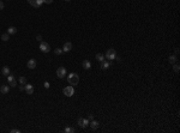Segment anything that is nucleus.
I'll list each match as a JSON object with an SVG mask.
<instances>
[{"mask_svg":"<svg viewBox=\"0 0 180 133\" xmlns=\"http://www.w3.org/2000/svg\"><path fill=\"white\" fill-rule=\"evenodd\" d=\"M19 91H24V85H23V86H19Z\"/></svg>","mask_w":180,"mask_h":133,"instance_id":"nucleus-31","label":"nucleus"},{"mask_svg":"<svg viewBox=\"0 0 180 133\" xmlns=\"http://www.w3.org/2000/svg\"><path fill=\"white\" fill-rule=\"evenodd\" d=\"M40 50L43 52V53H48L50 50V47H49V44L47 42H41L40 43Z\"/></svg>","mask_w":180,"mask_h":133,"instance_id":"nucleus-6","label":"nucleus"},{"mask_svg":"<svg viewBox=\"0 0 180 133\" xmlns=\"http://www.w3.org/2000/svg\"><path fill=\"white\" fill-rule=\"evenodd\" d=\"M168 61H169V64H170V65L175 64V62H176V56H175V55H170L168 58Z\"/></svg>","mask_w":180,"mask_h":133,"instance_id":"nucleus-19","label":"nucleus"},{"mask_svg":"<svg viewBox=\"0 0 180 133\" xmlns=\"http://www.w3.org/2000/svg\"><path fill=\"white\" fill-rule=\"evenodd\" d=\"M89 125V120H88L87 117H79L78 119V126L82 128H85Z\"/></svg>","mask_w":180,"mask_h":133,"instance_id":"nucleus-4","label":"nucleus"},{"mask_svg":"<svg viewBox=\"0 0 180 133\" xmlns=\"http://www.w3.org/2000/svg\"><path fill=\"white\" fill-rule=\"evenodd\" d=\"M64 131H65L66 133H75V132H76V129H75L73 127H66Z\"/></svg>","mask_w":180,"mask_h":133,"instance_id":"nucleus-21","label":"nucleus"},{"mask_svg":"<svg viewBox=\"0 0 180 133\" xmlns=\"http://www.w3.org/2000/svg\"><path fill=\"white\" fill-rule=\"evenodd\" d=\"M19 83L22 84V85H25V84H27V78L25 77H19Z\"/></svg>","mask_w":180,"mask_h":133,"instance_id":"nucleus-23","label":"nucleus"},{"mask_svg":"<svg viewBox=\"0 0 180 133\" xmlns=\"http://www.w3.org/2000/svg\"><path fill=\"white\" fill-rule=\"evenodd\" d=\"M1 73H3L5 77H7V76L10 74V67H9V66H4V67H3V71H1Z\"/></svg>","mask_w":180,"mask_h":133,"instance_id":"nucleus-16","label":"nucleus"},{"mask_svg":"<svg viewBox=\"0 0 180 133\" xmlns=\"http://www.w3.org/2000/svg\"><path fill=\"white\" fill-rule=\"evenodd\" d=\"M16 33H17V29L15 27H10V28L7 29V34L9 35H15Z\"/></svg>","mask_w":180,"mask_h":133,"instance_id":"nucleus-18","label":"nucleus"},{"mask_svg":"<svg viewBox=\"0 0 180 133\" xmlns=\"http://www.w3.org/2000/svg\"><path fill=\"white\" fill-rule=\"evenodd\" d=\"M43 86H44V88H46V89H48V88H49V83H48V82H44Z\"/></svg>","mask_w":180,"mask_h":133,"instance_id":"nucleus-29","label":"nucleus"},{"mask_svg":"<svg viewBox=\"0 0 180 133\" xmlns=\"http://www.w3.org/2000/svg\"><path fill=\"white\" fill-rule=\"evenodd\" d=\"M54 53L56 54V55H60V54L63 53V49H60V48H56V49L54 50Z\"/></svg>","mask_w":180,"mask_h":133,"instance_id":"nucleus-24","label":"nucleus"},{"mask_svg":"<svg viewBox=\"0 0 180 133\" xmlns=\"http://www.w3.org/2000/svg\"><path fill=\"white\" fill-rule=\"evenodd\" d=\"M67 82H69V84L70 85H72V86H75V85H77V84L79 83V77H78V74L75 72L70 73L69 76H67Z\"/></svg>","mask_w":180,"mask_h":133,"instance_id":"nucleus-1","label":"nucleus"},{"mask_svg":"<svg viewBox=\"0 0 180 133\" xmlns=\"http://www.w3.org/2000/svg\"><path fill=\"white\" fill-rule=\"evenodd\" d=\"M36 40H37L38 42H42V36H41V35H37V36H36Z\"/></svg>","mask_w":180,"mask_h":133,"instance_id":"nucleus-26","label":"nucleus"},{"mask_svg":"<svg viewBox=\"0 0 180 133\" xmlns=\"http://www.w3.org/2000/svg\"><path fill=\"white\" fill-rule=\"evenodd\" d=\"M36 64H37V62H36V60H35V59H30V60L28 61L27 66L29 67L30 70H34V68L36 67Z\"/></svg>","mask_w":180,"mask_h":133,"instance_id":"nucleus-10","label":"nucleus"},{"mask_svg":"<svg viewBox=\"0 0 180 133\" xmlns=\"http://www.w3.org/2000/svg\"><path fill=\"white\" fill-rule=\"evenodd\" d=\"M9 90H10V86H7V85H1L0 86V92L1 94H7Z\"/></svg>","mask_w":180,"mask_h":133,"instance_id":"nucleus-15","label":"nucleus"},{"mask_svg":"<svg viewBox=\"0 0 180 133\" xmlns=\"http://www.w3.org/2000/svg\"><path fill=\"white\" fill-rule=\"evenodd\" d=\"M106 58L109 59V60H114L115 58H116V53H115V50L113 48H110V49L107 50V53H106Z\"/></svg>","mask_w":180,"mask_h":133,"instance_id":"nucleus-3","label":"nucleus"},{"mask_svg":"<svg viewBox=\"0 0 180 133\" xmlns=\"http://www.w3.org/2000/svg\"><path fill=\"white\" fill-rule=\"evenodd\" d=\"M24 91H25L28 95H33L34 94V86L31 85V84H25V85H24Z\"/></svg>","mask_w":180,"mask_h":133,"instance_id":"nucleus-9","label":"nucleus"},{"mask_svg":"<svg viewBox=\"0 0 180 133\" xmlns=\"http://www.w3.org/2000/svg\"><path fill=\"white\" fill-rule=\"evenodd\" d=\"M1 40H3L4 42L9 41V40H10V35H9L7 33H6V34H3V35H1Z\"/></svg>","mask_w":180,"mask_h":133,"instance_id":"nucleus-20","label":"nucleus"},{"mask_svg":"<svg viewBox=\"0 0 180 133\" xmlns=\"http://www.w3.org/2000/svg\"><path fill=\"white\" fill-rule=\"evenodd\" d=\"M87 119L89 120V121H91V120H94V116H93V115H88Z\"/></svg>","mask_w":180,"mask_h":133,"instance_id":"nucleus-30","label":"nucleus"},{"mask_svg":"<svg viewBox=\"0 0 180 133\" xmlns=\"http://www.w3.org/2000/svg\"><path fill=\"white\" fill-rule=\"evenodd\" d=\"M83 68L84 70H90L91 68V62L89 60H84L83 61Z\"/></svg>","mask_w":180,"mask_h":133,"instance_id":"nucleus-14","label":"nucleus"},{"mask_svg":"<svg viewBox=\"0 0 180 133\" xmlns=\"http://www.w3.org/2000/svg\"><path fill=\"white\" fill-rule=\"evenodd\" d=\"M173 70H174L175 72L178 73L179 72V70H180V66H179V64H176V62H175V64H173Z\"/></svg>","mask_w":180,"mask_h":133,"instance_id":"nucleus-22","label":"nucleus"},{"mask_svg":"<svg viewBox=\"0 0 180 133\" xmlns=\"http://www.w3.org/2000/svg\"><path fill=\"white\" fill-rule=\"evenodd\" d=\"M96 60L100 61V62H102L103 60H106V56H104L103 54H101V53H97V54H96Z\"/></svg>","mask_w":180,"mask_h":133,"instance_id":"nucleus-17","label":"nucleus"},{"mask_svg":"<svg viewBox=\"0 0 180 133\" xmlns=\"http://www.w3.org/2000/svg\"><path fill=\"white\" fill-rule=\"evenodd\" d=\"M44 4H52L53 3V0H43Z\"/></svg>","mask_w":180,"mask_h":133,"instance_id":"nucleus-28","label":"nucleus"},{"mask_svg":"<svg viewBox=\"0 0 180 133\" xmlns=\"http://www.w3.org/2000/svg\"><path fill=\"white\" fill-rule=\"evenodd\" d=\"M72 49V43L71 42H66L63 46V52H70Z\"/></svg>","mask_w":180,"mask_h":133,"instance_id":"nucleus-11","label":"nucleus"},{"mask_svg":"<svg viewBox=\"0 0 180 133\" xmlns=\"http://www.w3.org/2000/svg\"><path fill=\"white\" fill-rule=\"evenodd\" d=\"M4 7H5V5H4V3H3V1L0 0V11H1V10H4Z\"/></svg>","mask_w":180,"mask_h":133,"instance_id":"nucleus-25","label":"nucleus"},{"mask_svg":"<svg viewBox=\"0 0 180 133\" xmlns=\"http://www.w3.org/2000/svg\"><path fill=\"white\" fill-rule=\"evenodd\" d=\"M109 66H112V62H108L106 60H103L101 62V68L102 70H107V68H109Z\"/></svg>","mask_w":180,"mask_h":133,"instance_id":"nucleus-13","label":"nucleus"},{"mask_svg":"<svg viewBox=\"0 0 180 133\" xmlns=\"http://www.w3.org/2000/svg\"><path fill=\"white\" fill-rule=\"evenodd\" d=\"M10 132H11V133H19L21 131H19V129H16V128H15V129H11Z\"/></svg>","mask_w":180,"mask_h":133,"instance_id":"nucleus-27","label":"nucleus"},{"mask_svg":"<svg viewBox=\"0 0 180 133\" xmlns=\"http://www.w3.org/2000/svg\"><path fill=\"white\" fill-rule=\"evenodd\" d=\"M28 3L33 7H40V6L43 4V0H28Z\"/></svg>","mask_w":180,"mask_h":133,"instance_id":"nucleus-7","label":"nucleus"},{"mask_svg":"<svg viewBox=\"0 0 180 133\" xmlns=\"http://www.w3.org/2000/svg\"><path fill=\"white\" fill-rule=\"evenodd\" d=\"M7 82H9V84H10V86H16L17 85V80H16V78L12 76L11 73L7 76Z\"/></svg>","mask_w":180,"mask_h":133,"instance_id":"nucleus-8","label":"nucleus"},{"mask_svg":"<svg viewBox=\"0 0 180 133\" xmlns=\"http://www.w3.org/2000/svg\"><path fill=\"white\" fill-rule=\"evenodd\" d=\"M63 94L65 95V96H67V97H71V96H73V94H75V89H73L72 85L65 86V88L63 89Z\"/></svg>","mask_w":180,"mask_h":133,"instance_id":"nucleus-2","label":"nucleus"},{"mask_svg":"<svg viewBox=\"0 0 180 133\" xmlns=\"http://www.w3.org/2000/svg\"><path fill=\"white\" fill-rule=\"evenodd\" d=\"M65 1H70V0H65Z\"/></svg>","mask_w":180,"mask_h":133,"instance_id":"nucleus-32","label":"nucleus"},{"mask_svg":"<svg viewBox=\"0 0 180 133\" xmlns=\"http://www.w3.org/2000/svg\"><path fill=\"white\" fill-rule=\"evenodd\" d=\"M89 125H90V127L93 128V129H97L100 127V123L96 120H91V122H89Z\"/></svg>","mask_w":180,"mask_h":133,"instance_id":"nucleus-12","label":"nucleus"},{"mask_svg":"<svg viewBox=\"0 0 180 133\" xmlns=\"http://www.w3.org/2000/svg\"><path fill=\"white\" fill-rule=\"evenodd\" d=\"M66 74H67V72H66L65 67H59V68L56 70V76H58V78H64V77H66Z\"/></svg>","mask_w":180,"mask_h":133,"instance_id":"nucleus-5","label":"nucleus"}]
</instances>
